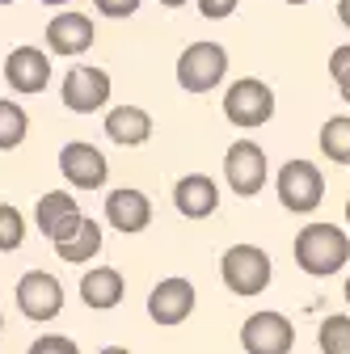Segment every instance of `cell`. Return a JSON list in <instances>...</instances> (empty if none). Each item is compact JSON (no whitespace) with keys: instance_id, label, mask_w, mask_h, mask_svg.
Listing matches in <instances>:
<instances>
[{"instance_id":"obj_20","label":"cell","mask_w":350,"mask_h":354,"mask_svg":"<svg viewBox=\"0 0 350 354\" xmlns=\"http://www.w3.org/2000/svg\"><path fill=\"white\" fill-rule=\"evenodd\" d=\"M26 136H30V118H26V110H21L13 97H0V152L21 148Z\"/></svg>"},{"instance_id":"obj_35","label":"cell","mask_w":350,"mask_h":354,"mask_svg":"<svg viewBox=\"0 0 350 354\" xmlns=\"http://www.w3.org/2000/svg\"><path fill=\"white\" fill-rule=\"evenodd\" d=\"M0 333H5V313H0Z\"/></svg>"},{"instance_id":"obj_25","label":"cell","mask_w":350,"mask_h":354,"mask_svg":"<svg viewBox=\"0 0 350 354\" xmlns=\"http://www.w3.org/2000/svg\"><path fill=\"white\" fill-rule=\"evenodd\" d=\"M26 354H80V346L72 337H64V333H42V337L30 342Z\"/></svg>"},{"instance_id":"obj_10","label":"cell","mask_w":350,"mask_h":354,"mask_svg":"<svg viewBox=\"0 0 350 354\" xmlns=\"http://www.w3.org/2000/svg\"><path fill=\"white\" fill-rule=\"evenodd\" d=\"M59 173H64V182L72 190H102L106 177H110V160H106L102 148L84 144V140H72V144L59 148Z\"/></svg>"},{"instance_id":"obj_7","label":"cell","mask_w":350,"mask_h":354,"mask_svg":"<svg viewBox=\"0 0 350 354\" xmlns=\"http://www.w3.org/2000/svg\"><path fill=\"white\" fill-rule=\"evenodd\" d=\"M21 317L34 321V325H47L64 313V283L51 274V270H26L17 279V291H13Z\"/></svg>"},{"instance_id":"obj_21","label":"cell","mask_w":350,"mask_h":354,"mask_svg":"<svg viewBox=\"0 0 350 354\" xmlns=\"http://www.w3.org/2000/svg\"><path fill=\"white\" fill-rule=\"evenodd\" d=\"M321 152L333 160V165H350V114H338L321 127Z\"/></svg>"},{"instance_id":"obj_9","label":"cell","mask_w":350,"mask_h":354,"mask_svg":"<svg viewBox=\"0 0 350 354\" xmlns=\"http://www.w3.org/2000/svg\"><path fill=\"white\" fill-rule=\"evenodd\" d=\"M295 346V325L266 308V313H253L245 325H241V350L245 354H291Z\"/></svg>"},{"instance_id":"obj_22","label":"cell","mask_w":350,"mask_h":354,"mask_svg":"<svg viewBox=\"0 0 350 354\" xmlns=\"http://www.w3.org/2000/svg\"><path fill=\"white\" fill-rule=\"evenodd\" d=\"M317 346H321V354H350V317H342V313L325 317L317 329Z\"/></svg>"},{"instance_id":"obj_5","label":"cell","mask_w":350,"mask_h":354,"mask_svg":"<svg viewBox=\"0 0 350 354\" xmlns=\"http://www.w3.org/2000/svg\"><path fill=\"white\" fill-rule=\"evenodd\" d=\"M224 118L241 131L249 127H261V122H270L275 118V88L266 80H257V76H241L228 84V93H224Z\"/></svg>"},{"instance_id":"obj_2","label":"cell","mask_w":350,"mask_h":354,"mask_svg":"<svg viewBox=\"0 0 350 354\" xmlns=\"http://www.w3.org/2000/svg\"><path fill=\"white\" fill-rule=\"evenodd\" d=\"M220 279L232 295H261L275 279L270 253L261 245H228L220 257Z\"/></svg>"},{"instance_id":"obj_17","label":"cell","mask_w":350,"mask_h":354,"mask_svg":"<svg viewBox=\"0 0 350 354\" xmlns=\"http://www.w3.org/2000/svg\"><path fill=\"white\" fill-rule=\"evenodd\" d=\"M122 295H127V283H122V274L114 266H93V270L80 274V299H84V308H93V313L118 308Z\"/></svg>"},{"instance_id":"obj_18","label":"cell","mask_w":350,"mask_h":354,"mask_svg":"<svg viewBox=\"0 0 350 354\" xmlns=\"http://www.w3.org/2000/svg\"><path fill=\"white\" fill-rule=\"evenodd\" d=\"M102 127H106L110 144H118V148H140L152 140V114L144 106H114Z\"/></svg>"},{"instance_id":"obj_19","label":"cell","mask_w":350,"mask_h":354,"mask_svg":"<svg viewBox=\"0 0 350 354\" xmlns=\"http://www.w3.org/2000/svg\"><path fill=\"white\" fill-rule=\"evenodd\" d=\"M55 253H59L64 261H72V266L93 261V257L102 253V224L84 215V219H80V224H76L64 241H55Z\"/></svg>"},{"instance_id":"obj_33","label":"cell","mask_w":350,"mask_h":354,"mask_svg":"<svg viewBox=\"0 0 350 354\" xmlns=\"http://www.w3.org/2000/svg\"><path fill=\"white\" fill-rule=\"evenodd\" d=\"M346 224H350V198H346Z\"/></svg>"},{"instance_id":"obj_29","label":"cell","mask_w":350,"mask_h":354,"mask_svg":"<svg viewBox=\"0 0 350 354\" xmlns=\"http://www.w3.org/2000/svg\"><path fill=\"white\" fill-rule=\"evenodd\" d=\"M98 354H131V350H127V346H102Z\"/></svg>"},{"instance_id":"obj_30","label":"cell","mask_w":350,"mask_h":354,"mask_svg":"<svg viewBox=\"0 0 350 354\" xmlns=\"http://www.w3.org/2000/svg\"><path fill=\"white\" fill-rule=\"evenodd\" d=\"M38 5H51V9H64V5H72V0H38Z\"/></svg>"},{"instance_id":"obj_12","label":"cell","mask_w":350,"mask_h":354,"mask_svg":"<svg viewBox=\"0 0 350 354\" xmlns=\"http://www.w3.org/2000/svg\"><path fill=\"white\" fill-rule=\"evenodd\" d=\"M5 84L13 93H42V88L51 84V55L38 51V47H13L9 59H5Z\"/></svg>"},{"instance_id":"obj_34","label":"cell","mask_w":350,"mask_h":354,"mask_svg":"<svg viewBox=\"0 0 350 354\" xmlns=\"http://www.w3.org/2000/svg\"><path fill=\"white\" fill-rule=\"evenodd\" d=\"M346 304H350V279H346Z\"/></svg>"},{"instance_id":"obj_11","label":"cell","mask_w":350,"mask_h":354,"mask_svg":"<svg viewBox=\"0 0 350 354\" xmlns=\"http://www.w3.org/2000/svg\"><path fill=\"white\" fill-rule=\"evenodd\" d=\"M194 304H199L194 283L173 274V279H160V283L148 291V317L169 329V325H182V321L194 313Z\"/></svg>"},{"instance_id":"obj_14","label":"cell","mask_w":350,"mask_h":354,"mask_svg":"<svg viewBox=\"0 0 350 354\" xmlns=\"http://www.w3.org/2000/svg\"><path fill=\"white\" fill-rule=\"evenodd\" d=\"M106 224L118 228L122 236H136L152 224V198L136 186H118L106 194Z\"/></svg>"},{"instance_id":"obj_31","label":"cell","mask_w":350,"mask_h":354,"mask_svg":"<svg viewBox=\"0 0 350 354\" xmlns=\"http://www.w3.org/2000/svg\"><path fill=\"white\" fill-rule=\"evenodd\" d=\"M160 5H165V9H182V5H186V0H160Z\"/></svg>"},{"instance_id":"obj_16","label":"cell","mask_w":350,"mask_h":354,"mask_svg":"<svg viewBox=\"0 0 350 354\" xmlns=\"http://www.w3.org/2000/svg\"><path fill=\"white\" fill-rule=\"evenodd\" d=\"M173 207H178V215L199 224V219L215 215V207H220V186H215L207 173H186V177H178V186H173Z\"/></svg>"},{"instance_id":"obj_24","label":"cell","mask_w":350,"mask_h":354,"mask_svg":"<svg viewBox=\"0 0 350 354\" xmlns=\"http://www.w3.org/2000/svg\"><path fill=\"white\" fill-rule=\"evenodd\" d=\"M329 76H333V84H338L342 102L350 106V42H346V47H338V51L329 55Z\"/></svg>"},{"instance_id":"obj_4","label":"cell","mask_w":350,"mask_h":354,"mask_svg":"<svg viewBox=\"0 0 350 354\" xmlns=\"http://www.w3.org/2000/svg\"><path fill=\"white\" fill-rule=\"evenodd\" d=\"M275 190H279L283 211H291V215H313L325 203V177H321V169L313 160H300L295 156V160H287L279 169Z\"/></svg>"},{"instance_id":"obj_1","label":"cell","mask_w":350,"mask_h":354,"mask_svg":"<svg viewBox=\"0 0 350 354\" xmlns=\"http://www.w3.org/2000/svg\"><path fill=\"white\" fill-rule=\"evenodd\" d=\"M350 261V236L338 224H304L295 232V266L313 279H329Z\"/></svg>"},{"instance_id":"obj_3","label":"cell","mask_w":350,"mask_h":354,"mask_svg":"<svg viewBox=\"0 0 350 354\" xmlns=\"http://www.w3.org/2000/svg\"><path fill=\"white\" fill-rule=\"evenodd\" d=\"M173 72H178V84L186 93H211V88H220V80L228 76V51L211 38H199L178 55V68Z\"/></svg>"},{"instance_id":"obj_27","label":"cell","mask_w":350,"mask_h":354,"mask_svg":"<svg viewBox=\"0 0 350 354\" xmlns=\"http://www.w3.org/2000/svg\"><path fill=\"white\" fill-rule=\"evenodd\" d=\"M93 9L102 17H131V13L140 9V0H93Z\"/></svg>"},{"instance_id":"obj_32","label":"cell","mask_w":350,"mask_h":354,"mask_svg":"<svg viewBox=\"0 0 350 354\" xmlns=\"http://www.w3.org/2000/svg\"><path fill=\"white\" fill-rule=\"evenodd\" d=\"M283 5H308V0H283Z\"/></svg>"},{"instance_id":"obj_13","label":"cell","mask_w":350,"mask_h":354,"mask_svg":"<svg viewBox=\"0 0 350 354\" xmlns=\"http://www.w3.org/2000/svg\"><path fill=\"white\" fill-rule=\"evenodd\" d=\"M80 219H84V211H80V203H76L72 190H51V194H42L34 203V224H38V232L47 236L51 245L64 241Z\"/></svg>"},{"instance_id":"obj_15","label":"cell","mask_w":350,"mask_h":354,"mask_svg":"<svg viewBox=\"0 0 350 354\" xmlns=\"http://www.w3.org/2000/svg\"><path fill=\"white\" fill-rule=\"evenodd\" d=\"M93 38H98V26L93 17H84V13H55L47 21V51L51 55H84L93 47Z\"/></svg>"},{"instance_id":"obj_23","label":"cell","mask_w":350,"mask_h":354,"mask_svg":"<svg viewBox=\"0 0 350 354\" xmlns=\"http://www.w3.org/2000/svg\"><path fill=\"white\" fill-rule=\"evenodd\" d=\"M26 241V215L13 203H0V253H17Z\"/></svg>"},{"instance_id":"obj_8","label":"cell","mask_w":350,"mask_h":354,"mask_svg":"<svg viewBox=\"0 0 350 354\" xmlns=\"http://www.w3.org/2000/svg\"><path fill=\"white\" fill-rule=\"evenodd\" d=\"M266 173H270V165H266V148H261V144H253V140L228 144L224 177H228V190L237 198H253L261 186H266Z\"/></svg>"},{"instance_id":"obj_26","label":"cell","mask_w":350,"mask_h":354,"mask_svg":"<svg viewBox=\"0 0 350 354\" xmlns=\"http://www.w3.org/2000/svg\"><path fill=\"white\" fill-rule=\"evenodd\" d=\"M237 5H241V0H199V13L207 21H224V17L237 13Z\"/></svg>"},{"instance_id":"obj_36","label":"cell","mask_w":350,"mask_h":354,"mask_svg":"<svg viewBox=\"0 0 350 354\" xmlns=\"http://www.w3.org/2000/svg\"><path fill=\"white\" fill-rule=\"evenodd\" d=\"M5 5H13V0H0V9H5Z\"/></svg>"},{"instance_id":"obj_28","label":"cell","mask_w":350,"mask_h":354,"mask_svg":"<svg viewBox=\"0 0 350 354\" xmlns=\"http://www.w3.org/2000/svg\"><path fill=\"white\" fill-rule=\"evenodd\" d=\"M338 21L350 30V0H338Z\"/></svg>"},{"instance_id":"obj_6","label":"cell","mask_w":350,"mask_h":354,"mask_svg":"<svg viewBox=\"0 0 350 354\" xmlns=\"http://www.w3.org/2000/svg\"><path fill=\"white\" fill-rule=\"evenodd\" d=\"M110 72L106 68H93V64H72L59 80V102L72 110V114H98L106 110L110 102Z\"/></svg>"}]
</instances>
